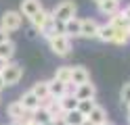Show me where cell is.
<instances>
[{
  "mask_svg": "<svg viewBox=\"0 0 130 125\" xmlns=\"http://www.w3.org/2000/svg\"><path fill=\"white\" fill-rule=\"evenodd\" d=\"M51 17H53V15H51V11L42 8V11H40V13H36L29 21H31V25H34V29H36V31H42V29H44V25L51 21Z\"/></svg>",
  "mask_w": 130,
  "mask_h": 125,
  "instance_id": "5bb4252c",
  "label": "cell"
},
{
  "mask_svg": "<svg viewBox=\"0 0 130 125\" xmlns=\"http://www.w3.org/2000/svg\"><path fill=\"white\" fill-rule=\"evenodd\" d=\"M53 79L71 86V67H69V65H61V67H57V69H55V75H53Z\"/></svg>",
  "mask_w": 130,
  "mask_h": 125,
  "instance_id": "ac0fdd59",
  "label": "cell"
},
{
  "mask_svg": "<svg viewBox=\"0 0 130 125\" xmlns=\"http://www.w3.org/2000/svg\"><path fill=\"white\" fill-rule=\"evenodd\" d=\"M122 13H124V17L128 19V23H130V4L126 6V8H122Z\"/></svg>",
  "mask_w": 130,
  "mask_h": 125,
  "instance_id": "f1b7e54d",
  "label": "cell"
},
{
  "mask_svg": "<svg viewBox=\"0 0 130 125\" xmlns=\"http://www.w3.org/2000/svg\"><path fill=\"white\" fill-rule=\"evenodd\" d=\"M113 36H116V27L109 23H105L99 27V33H96V40L105 42V44H113Z\"/></svg>",
  "mask_w": 130,
  "mask_h": 125,
  "instance_id": "e0dca14e",
  "label": "cell"
},
{
  "mask_svg": "<svg viewBox=\"0 0 130 125\" xmlns=\"http://www.w3.org/2000/svg\"><path fill=\"white\" fill-rule=\"evenodd\" d=\"M29 92L40 100V106H42V102H46V100L51 98V96H48V79H40V81H36L34 86L29 88Z\"/></svg>",
  "mask_w": 130,
  "mask_h": 125,
  "instance_id": "8fae6325",
  "label": "cell"
},
{
  "mask_svg": "<svg viewBox=\"0 0 130 125\" xmlns=\"http://www.w3.org/2000/svg\"><path fill=\"white\" fill-rule=\"evenodd\" d=\"M42 0H21L19 4V13L23 15V19H31L36 13L42 11Z\"/></svg>",
  "mask_w": 130,
  "mask_h": 125,
  "instance_id": "52a82bcc",
  "label": "cell"
},
{
  "mask_svg": "<svg viewBox=\"0 0 130 125\" xmlns=\"http://www.w3.org/2000/svg\"><path fill=\"white\" fill-rule=\"evenodd\" d=\"M69 86L67 83H61V81H57V79H48V96H51L53 100H59L63 98L65 94H69Z\"/></svg>",
  "mask_w": 130,
  "mask_h": 125,
  "instance_id": "9c48e42d",
  "label": "cell"
},
{
  "mask_svg": "<svg viewBox=\"0 0 130 125\" xmlns=\"http://www.w3.org/2000/svg\"><path fill=\"white\" fill-rule=\"evenodd\" d=\"M109 25H113V27H116V29H120V27H130V23H128V19H126V17H124V13H116V15H113V17H109V21H107Z\"/></svg>",
  "mask_w": 130,
  "mask_h": 125,
  "instance_id": "cb8c5ba5",
  "label": "cell"
},
{
  "mask_svg": "<svg viewBox=\"0 0 130 125\" xmlns=\"http://www.w3.org/2000/svg\"><path fill=\"white\" fill-rule=\"evenodd\" d=\"M86 119L90 121L92 125H101V123H105V121H107V108L101 106V104H96L92 111H90V115L86 117Z\"/></svg>",
  "mask_w": 130,
  "mask_h": 125,
  "instance_id": "2e32d148",
  "label": "cell"
},
{
  "mask_svg": "<svg viewBox=\"0 0 130 125\" xmlns=\"http://www.w3.org/2000/svg\"><path fill=\"white\" fill-rule=\"evenodd\" d=\"M21 25H23V15L19 11H4L2 17H0V27L9 33L21 29Z\"/></svg>",
  "mask_w": 130,
  "mask_h": 125,
  "instance_id": "3957f363",
  "label": "cell"
},
{
  "mask_svg": "<svg viewBox=\"0 0 130 125\" xmlns=\"http://www.w3.org/2000/svg\"><path fill=\"white\" fill-rule=\"evenodd\" d=\"M6 115H9L11 121H15V123H23V121H27L29 117H31V113H27L25 108L21 106L19 100H13V102L6 106Z\"/></svg>",
  "mask_w": 130,
  "mask_h": 125,
  "instance_id": "5b68a950",
  "label": "cell"
},
{
  "mask_svg": "<svg viewBox=\"0 0 130 125\" xmlns=\"http://www.w3.org/2000/svg\"><path fill=\"white\" fill-rule=\"evenodd\" d=\"M15 50H17V46H15L13 40H6L0 44V58H4V61L11 63V58L15 56Z\"/></svg>",
  "mask_w": 130,
  "mask_h": 125,
  "instance_id": "44dd1931",
  "label": "cell"
},
{
  "mask_svg": "<svg viewBox=\"0 0 130 125\" xmlns=\"http://www.w3.org/2000/svg\"><path fill=\"white\" fill-rule=\"evenodd\" d=\"M48 125H51V123H48Z\"/></svg>",
  "mask_w": 130,
  "mask_h": 125,
  "instance_id": "74e56055",
  "label": "cell"
},
{
  "mask_svg": "<svg viewBox=\"0 0 130 125\" xmlns=\"http://www.w3.org/2000/svg\"><path fill=\"white\" fill-rule=\"evenodd\" d=\"M31 121H34L36 125H48V123L53 121V117H51V113H48L44 106H40L38 111L31 113Z\"/></svg>",
  "mask_w": 130,
  "mask_h": 125,
  "instance_id": "ffe728a7",
  "label": "cell"
},
{
  "mask_svg": "<svg viewBox=\"0 0 130 125\" xmlns=\"http://www.w3.org/2000/svg\"><path fill=\"white\" fill-rule=\"evenodd\" d=\"M101 125H116V123H113V121H109V119H107V121H105V123H101Z\"/></svg>",
  "mask_w": 130,
  "mask_h": 125,
  "instance_id": "1f68e13d",
  "label": "cell"
},
{
  "mask_svg": "<svg viewBox=\"0 0 130 125\" xmlns=\"http://www.w3.org/2000/svg\"><path fill=\"white\" fill-rule=\"evenodd\" d=\"M82 125H92V123H90V121H88V119H84V123H82Z\"/></svg>",
  "mask_w": 130,
  "mask_h": 125,
  "instance_id": "d6a6232c",
  "label": "cell"
},
{
  "mask_svg": "<svg viewBox=\"0 0 130 125\" xmlns=\"http://www.w3.org/2000/svg\"><path fill=\"white\" fill-rule=\"evenodd\" d=\"M6 65H9V61H4V58H0V73H2V69H4Z\"/></svg>",
  "mask_w": 130,
  "mask_h": 125,
  "instance_id": "f546056e",
  "label": "cell"
},
{
  "mask_svg": "<svg viewBox=\"0 0 130 125\" xmlns=\"http://www.w3.org/2000/svg\"><path fill=\"white\" fill-rule=\"evenodd\" d=\"M120 100H122L124 104L130 102V81H126L124 86H122V90H120Z\"/></svg>",
  "mask_w": 130,
  "mask_h": 125,
  "instance_id": "484cf974",
  "label": "cell"
},
{
  "mask_svg": "<svg viewBox=\"0 0 130 125\" xmlns=\"http://www.w3.org/2000/svg\"><path fill=\"white\" fill-rule=\"evenodd\" d=\"M4 88H6V86H4V79H2V75H0V92H2Z\"/></svg>",
  "mask_w": 130,
  "mask_h": 125,
  "instance_id": "4dcf8cb0",
  "label": "cell"
},
{
  "mask_svg": "<svg viewBox=\"0 0 130 125\" xmlns=\"http://www.w3.org/2000/svg\"><path fill=\"white\" fill-rule=\"evenodd\" d=\"M48 42V48H51V52L61 56V58H67L71 54V48H74V44H71V38H67L65 33H57V36H53Z\"/></svg>",
  "mask_w": 130,
  "mask_h": 125,
  "instance_id": "6da1fadb",
  "label": "cell"
},
{
  "mask_svg": "<svg viewBox=\"0 0 130 125\" xmlns=\"http://www.w3.org/2000/svg\"><path fill=\"white\" fill-rule=\"evenodd\" d=\"M126 108H128V115H130V102H128V104H126Z\"/></svg>",
  "mask_w": 130,
  "mask_h": 125,
  "instance_id": "e575fe53",
  "label": "cell"
},
{
  "mask_svg": "<svg viewBox=\"0 0 130 125\" xmlns=\"http://www.w3.org/2000/svg\"><path fill=\"white\" fill-rule=\"evenodd\" d=\"M84 119H86V117L80 113L78 108H76V111H69V113H63V121L67 125H82Z\"/></svg>",
  "mask_w": 130,
  "mask_h": 125,
  "instance_id": "7402d4cb",
  "label": "cell"
},
{
  "mask_svg": "<svg viewBox=\"0 0 130 125\" xmlns=\"http://www.w3.org/2000/svg\"><path fill=\"white\" fill-rule=\"evenodd\" d=\"M59 106H61V111H63V113L76 111V108H78V98L69 92V94H65L63 98H59Z\"/></svg>",
  "mask_w": 130,
  "mask_h": 125,
  "instance_id": "d6986e66",
  "label": "cell"
},
{
  "mask_svg": "<svg viewBox=\"0 0 130 125\" xmlns=\"http://www.w3.org/2000/svg\"><path fill=\"white\" fill-rule=\"evenodd\" d=\"M86 81H90V71H88L86 67H82V65L71 67V83H74V88L82 86V83H86Z\"/></svg>",
  "mask_w": 130,
  "mask_h": 125,
  "instance_id": "30bf717a",
  "label": "cell"
},
{
  "mask_svg": "<svg viewBox=\"0 0 130 125\" xmlns=\"http://www.w3.org/2000/svg\"><path fill=\"white\" fill-rule=\"evenodd\" d=\"M2 79H4V86H17V83L21 81V77H23V67L19 65V63H9L2 69Z\"/></svg>",
  "mask_w": 130,
  "mask_h": 125,
  "instance_id": "277c9868",
  "label": "cell"
},
{
  "mask_svg": "<svg viewBox=\"0 0 130 125\" xmlns=\"http://www.w3.org/2000/svg\"><path fill=\"white\" fill-rule=\"evenodd\" d=\"M128 42H130V27H120V29H116L113 44H118V46H126Z\"/></svg>",
  "mask_w": 130,
  "mask_h": 125,
  "instance_id": "603a6c76",
  "label": "cell"
},
{
  "mask_svg": "<svg viewBox=\"0 0 130 125\" xmlns=\"http://www.w3.org/2000/svg\"><path fill=\"white\" fill-rule=\"evenodd\" d=\"M6 40H11V33L4 31L2 27H0V44H2V42H6Z\"/></svg>",
  "mask_w": 130,
  "mask_h": 125,
  "instance_id": "4316f807",
  "label": "cell"
},
{
  "mask_svg": "<svg viewBox=\"0 0 130 125\" xmlns=\"http://www.w3.org/2000/svg\"><path fill=\"white\" fill-rule=\"evenodd\" d=\"M94 106H96V100H94V98H92V100H78V111L82 113L84 117L90 115V111H92Z\"/></svg>",
  "mask_w": 130,
  "mask_h": 125,
  "instance_id": "d4e9b609",
  "label": "cell"
},
{
  "mask_svg": "<svg viewBox=\"0 0 130 125\" xmlns=\"http://www.w3.org/2000/svg\"><path fill=\"white\" fill-rule=\"evenodd\" d=\"M80 29H82V19L78 17H71L69 21L63 23V33L67 38H80Z\"/></svg>",
  "mask_w": 130,
  "mask_h": 125,
  "instance_id": "7c38bea8",
  "label": "cell"
},
{
  "mask_svg": "<svg viewBox=\"0 0 130 125\" xmlns=\"http://www.w3.org/2000/svg\"><path fill=\"white\" fill-rule=\"evenodd\" d=\"M101 23L92 19V17H86L82 19V29H80V38H86V40H96V33H99Z\"/></svg>",
  "mask_w": 130,
  "mask_h": 125,
  "instance_id": "8992f818",
  "label": "cell"
},
{
  "mask_svg": "<svg viewBox=\"0 0 130 125\" xmlns=\"http://www.w3.org/2000/svg\"><path fill=\"white\" fill-rule=\"evenodd\" d=\"M19 102H21V106L25 108L27 113H34V111H38L40 108V100L31 94V92L27 90V92H23V94L19 96Z\"/></svg>",
  "mask_w": 130,
  "mask_h": 125,
  "instance_id": "4fadbf2b",
  "label": "cell"
},
{
  "mask_svg": "<svg viewBox=\"0 0 130 125\" xmlns=\"http://www.w3.org/2000/svg\"><path fill=\"white\" fill-rule=\"evenodd\" d=\"M71 94H74L78 100H92L96 96V88L92 81H86L82 83V86H76L74 90H71Z\"/></svg>",
  "mask_w": 130,
  "mask_h": 125,
  "instance_id": "ba28073f",
  "label": "cell"
},
{
  "mask_svg": "<svg viewBox=\"0 0 130 125\" xmlns=\"http://www.w3.org/2000/svg\"><path fill=\"white\" fill-rule=\"evenodd\" d=\"M92 2H96V4H101V2H103V0H92Z\"/></svg>",
  "mask_w": 130,
  "mask_h": 125,
  "instance_id": "d590c367",
  "label": "cell"
},
{
  "mask_svg": "<svg viewBox=\"0 0 130 125\" xmlns=\"http://www.w3.org/2000/svg\"><path fill=\"white\" fill-rule=\"evenodd\" d=\"M76 11H78V6H76L74 0H63V2H59V4L51 11V15H53L55 21L65 23V21H69L71 17H76Z\"/></svg>",
  "mask_w": 130,
  "mask_h": 125,
  "instance_id": "7a4b0ae2",
  "label": "cell"
},
{
  "mask_svg": "<svg viewBox=\"0 0 130 125\" xmlns=\"http://www.w3.org/2000/svg\"><path fill=\"white\" fill-rule=\"evenodd\" d=\"M99 6V13L105 15V17H113L116 13H120L122 8H120V0H103L101 4H96Z\"/></svg>",
  "mask_w": 130,
  "mask_h": 125,
  "instance_id": "9a60e30c",
  "label": "cell"
},
{
  "mask_svg": "<svg viewBox=\"0 0 130 125\" xmlns=\"http://www.w3.org/2000/svg\"><path fill=\"white\" fill-rule=\"evenodd\" d=\"M51 125H67V123L63 121V117H55V119L51 121Z\"/></svg>",
  "mask_w": 130,
  "mask_h": 125,
  "instance_id": "83f0119b",
  "label": "cell"
},
{
  "mask_svg": "<svg viewBox=\"0 0 130 125\" xmlns=\"http://www.w3.org/2000/svg\"><path fill=\"white\" fill-rule=\"evenodd\" d=\"M128 125H130V115H128Z\"/></svg>",
  "mask_w": 130,
  "mask_h": 125,
  "instance_id": "8d00e7d4",
  "label": "cell"
},
{
  "mask_svg": "<svg viewBox=\"0 0 130 125\" xmlns=\"http://www.w3.org/2000/svg\"><path fill=\"white\" fill-rule=\"evenodd\" d=\"M9 125H21V123H15V121H11V123H9Z\"/></svg>",
  "mask_w": 130,
  "mask_h": 125,
  "instance_id": "836d02e7",
  "label": "cell"
}]
</instances>
